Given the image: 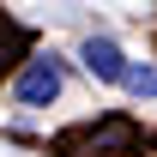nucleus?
Returning a JSON list of instances; mask_svg holds the SVG:
<instances>
[{"label":"nucleus","instance_id":"obj_1","mask_svg":"<svg viewBox=\"0 0 157 157\" xmlns=\"http://www.w3.org/2000/svg\"><path fill=\"white\" fill-rule=\"evenodd\" d=\"M60 151L67 157H133L139 151V121L133 115H97L73 127V133L60 139Z\"/></svg>","mask_w":157,"mask_h":157},{"label":"nucleus","instance_id":"obj_2","mask_svg":"<svg viewBox=\"0 0 157 157\" xmlns=\"http://www.w3.org/2000/svg\"><path fill=\"white\" fill-rule=\"evenodd\" d=\"M60 85H67V67L55 55H30L18 67V78H12V97H18V109H48L60 97Z\"/></svg>","mask_w":157,"mask_h":157},{"label":"nucleus","instance_id":"obj_3","mask_svg":"<svg viewBox=\"0 0 157 157\" xmlns=\"http://www.w3.org/2000/svg\"><path fill=\"white\" fill-rule=\"evenodd\" d=\"M78 60H85V73L103 78V85H127V55L115 48V36H85V48H78Z\"/></svg>","mask_w":157,"mask_h":157},{"label":"nucleus","instance_id":"obj_4","mask_svg":"<svg viewBox=\"0 0 157 157\" xmlns=\"http://www.w3.org/2000/svg\"><path fill=\"white\" fill-rule=\"evenodd\" d=\"M24 48H30V30L12 24V18H0V73H12V60H18ZM24 60H30V55H24Z\"/></svg>","mask_w":157,"mask_h":157},{"label":"nucleus","instance_id":"obj_5","mask_svg":"<svg viewBox=\"0 0 157 157\" xmlns=\"http://www.w3.org/2000/svg\"><path fill=\"white\" fill-rule=\"evenodd\" d=\"M127 91L133 97H157V67H133L127 73Z\"/></svg>","mask_w":157,"mask_h":157}]
</instances>
